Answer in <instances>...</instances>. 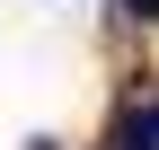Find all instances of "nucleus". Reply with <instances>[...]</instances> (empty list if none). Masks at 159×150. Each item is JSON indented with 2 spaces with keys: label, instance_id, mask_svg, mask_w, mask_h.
<instances>
[{
  "label": "nucleus",
  "instance_id": "nucleus-1",
  "mask_svg": "<svg viewBox=\"0 0 159 150\" xmlns=\"http://www.w3.org/2000/svg\"><path fill=\"white\" fill-rule=\"evenodd\" d=\"M115 150H159V97H142L124 124H115Z\"/></svg>",
  "mask_w": 159,
  "mask_h": 150
},
{
  "label": "nucleus",
  "instance_id": "nucleus-2",
  "mask_svg": "<svg viewBox=\"0 0 159 150\" xmlns=\"http://www.w3.org/2000/svg\"><path fill=\"white\" fill-rule=\"evenodd\" d=\"M124 18H159V0H124Z\"/></svg>",
  "mask_w": 159,
  "mask_h": 150
}]
</instances>
